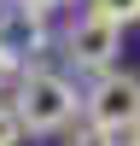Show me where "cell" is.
<instances>
[{"label":"cell","mask_w":140,"mask_h":146,"mask_svg":"<svg viewBox=\"0 0 140 146\" xmlns=\"http://www.w3.org/2000/svg\"><path fill=\"white\" fill-rule=\"evenodd\" d=\"M6 105L18 111V123L29 129V135H64V129L76 123V111H82V94H76V82H70L64 70L23 64Z\"/></svg>","instance_id":"cell-1"},{"label":"cell","mask_w":140,"mask_h":146,"mask_svg":"<svg viewBox=\"0 0 140 146\" xmlns=\"http://www.w3.org/2000/svg\"><path fill=\"white\" fill-rule=\"evenodd\" d=\"M82 117H88L93 129H105V135L123 140L128 129L140 123V76H128V70L93 76V88L82 94Z\"/></svg>","instance_id":"cell-2"},{"label":"cell","mask_w":140,"mask_h":146,"mask_svg":"<svg viewBox=\"0 0 140 146\" xmlns=\"http://www.w3.org/2000/svg\"><path fill=\"white\" fill-rule=\"evenodd\" d=\"M117 53H123V23L99 18V12H82V18L64 29V58L76 70L105 76V70H117Z\"/></svg>","instance_id":"cell-3"},{"label":"cell","mask_w":140,"mask_h":146,"mask_svg":"<svg viewBox=\"0 0 140 146\" xmlns=\"http://www.w3.org/2000/svg\"><path fill=\"white\" fill-rule=\"evenodd\" d=\"M0 47H6L18 64H35V58L53 47L47 12H35L29 0H0Z\"/></svg>","instance_id":"cell-4"},{"label":"cell","mask_w":140,"mask_h":146,"mask_svg":"<svg viewBox=\"0 0 140 146\" xmlns=\"http://www.w3.org/2000/svg\"><path fill=\"white\" fill-rule=\"evenodd\" d=\"M88 12H99V18H111V23H140V0H88Z\"/></svg>","instance_id":"cell-5"},{"label":"cell","mask_w":140,"mask_h":146,"mask_svg":"<svg viewBox=\"0 0 140 146\" xmlns=\"http://www.w3.org/2000/svg\"><path fill=\"white\" fill-rule=\"evenodd\" d=\"M64 146H123L117 135H105V129H93L88 117H82L76 129H64Z\"/></svg>","instance_id":"cell-6"},{"label":"cell","mask_w":140,"mask_h":146,"mask_svg":"<svg viewBox=\"0 0 140 146\" xmlns=\"http://www.w3.org/2000/svg\"><path fill=\"white\" fill-rule=\"evenodd\" d=\"M18 140H23V123H18V111L0 100V146H18Z\"/></svg>","instance_id":"cell-7"},{"label":"cell","mask_w":140,"mask_h":146,"mask_svg":"<svg viewBox=\"0 0 140 146\" xmlns=\"http://www.w3.org/2000/svg\"><path fill=\"white\" fill-rule=\"evenodd\" d=\"M18 70H23V64H18V58L6 53V47H0V94H12V82H18Z\"/></svg>","instance_id":"cell-8"},{"label":"cell","mask_w":140,"mask_h":146,"mask_svg":"<svg viewBox=\"0 0 140 146\" xmlns=\"http://www.w3.org/2000/svg\"><path fill=\"white\" fill-rule=\"evenodd\" d=\"M29 6H35V12H53V6H64V0H29Z\"/></svg>","instance_id":"cell-9"},{"label":"cell","mask_w":140,"mask_h":146,"mask_svg":"<svg viewBox=\"0 0 140 146\" xmlns=\"http://www.w3.org/2000/svg\"><path fill=\"white\" fill-rule=\"evenodd\" d=\"M123 146H140V123H134V129H128V135H123Z\"/></svg>","instance_id":"cell-10"}]
</instances>
